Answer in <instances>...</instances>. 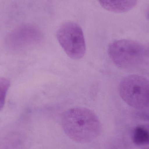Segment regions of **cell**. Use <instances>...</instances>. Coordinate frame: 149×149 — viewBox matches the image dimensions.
<instances>
[{
  "label": "cell",
  "instance_id": "cell-5",
  "mask_svg": "<svg viewBox=\"0 0 149 149\" xmlns=\"http://www.w3.org/2000/svg\"><path fill=\"white\" fill-rule=\"evenodd\" d=\"M39 29L35 25H21L10 32L5 38V44L11 50L19 51L36 44L41 38Z\"/></svg>",
  "mask_w": 149,
  "mask_h": 149
},
{
  "label": "cell",
  "instance_id": "cell-7",
  "mask_svg": "<svg viewBox=\"0 0 149 149\" xmlns=\"http://www.w3.org/2000/svg\"><path fill=\"white\" fill-rule=\"evenodd\" d=\"M133 141L139 146L149 145V130L144 126L136 127L133 131Z\"/></svg>",
  "mask_w": 149,
  "mask_h": 149
},
{
  "label": "cell",
  "instance_id": "cell-2",
  "mask_svg": "<svg viewBox=\"0 0 149 149\" xmlns=\"http://www.w3.org/2000/svg\"><path fill=\"white\" fill-rule=\"evenodd\" d=\"M108 52L113 63L124 70L138 68L149 57V50L146 46L128 39L114 41L109 45Z\"/></svg>",
  "mask_w": 149,
  "mask_h": 149
},
{
  "label": "cell",
  "instance_id": "cell-1",
  "mask_svg": "<svg viewBox=\"0 0 149 149\" xmlns=\"http://www.w3.org/2000/svg\"><path fill=\"white\" fill-rule=\"evenodd\" d=\"M61 123L67 136L79 143L91 142L101 133L99 118L87 108L79 107L68 109L63 114Z\"/></svg>",
  "mask_w": 149,
  "mask_h": 149
},
{
  "label": "cell",
  "instance_id": "cell-8",
  "mask_svg": "<svg viewBox=\"0 0 149 149\" xmlns=\"http://www.w3.org/2000/svg\"><path fill=\"white\" fill-rule=\"evenodd\" d=\"M10 86V81L6 78L0 77V111L4 107L7 93Z\"/></svg>",
  "mask_w": 149,
  "mask_h": 149
},
{
  "label": "cell",
  "instance_id": "cell-9",
  "mask_svg": "<svg viewBox=\"0 0 149 149\" xmlns=\"http://www.w3.org/2000/svg\"><path fill=\"white\" fill-rule=\"evenodd\" d=\"M147 17L149 20V8L148 9L147 12Z\"/></svg>",
  "mask_w": 149,
  "mask_h": 149
},
{
  "label": "cell",
  "instance_id": "cell-4",
  "mask_svg": "<svg viewBox=\"0 0 149 149\" xmlns=\"http://www.w3.org/2000/svg\"><path fill=\"white\" fill-rule=\"evenodd\" d=\"M57 38L68 56L74 60L82 58L86 51L85 37L82 29L74 22H68L58 29Z\"/></svg>",
  "mask_w": 149,
  "mask_h": 149
},
{
  "label": "cell",
  "instance_id": "cell-3",
  "mask_svg": "<svg viewBox=\"0 0 149 149\" xmlns=\"http://www.w3.org/2000/svg\"><path fill=\"white\" fill-rule=\"evenodd\" d=\"M122 100L130 107L137 109L149 107V80L141 75H128L119 86Z\"/></svg>",
  "mask_w": 149,
  "mask_h": 149
},
{
  "label": "cell",
  "instance_id": "cell-6",
  "mask_svg": "<svg viewBox=\"0 0 149 149\" xmlns=\"http://www.w3.org/2000/svg\"><path fill=\"white\" fill-rule=\"evenodd\" d=\"M101 6L110 12L122 13L127 12L137 4L138 0H98Z\"/></svg>",
  "mask_w": 149,
  "mask_h": 149
}]
</instances>
